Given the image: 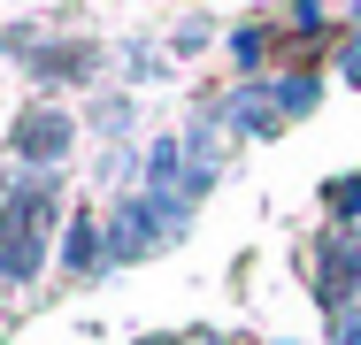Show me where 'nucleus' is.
I'll list each match as a JSON object with an SVG mask.
<instances>
[{
	"instance_id": "f257e3e1",
	"label": "nucleus",
	"mask_w": 361,
	"mask_h": 345,
	"mask_svg": "<svg viewBox=\"0 0 361 345\" xmlns=\"http://www.w3.org/2000/svg\"><path fill=\"white\" fill-rule=\"evenodd\" d=\"M47 222H54V177H16L8 200H0V276L8 284H31L47 261Z\"/></svg>"
},
{
	"instance_id": "f03ea898",
	"label": "nucleus",
	"mask_w": 361,
	"mask_h": 345,
	"mask_svg": "<svg viewBox=\"0 0 361 345\" xmlns=\"http://www.w3.org/2000/svg\"><path fill=\"white\" fill-rule=\"evenodd\" d=\"M185 215L192 200H169V192H131V200L108 215V261H139L185 238Z\"/></svg>"
},
{
	"instance_id": "7ed1b4c3",
	"label": "nucleus",
	"mask_w": 361,
	"mask_h": 345,
	"mask_svg": "<svg viewBox=\"0 0 361 345\" xmlns=\"http://www.w3.org/2000/svg\"><path fill=\"white\" fill-rule=\"evenodd\" d=\"M70 138H77V123L62 115V108H31V115L8 131V146H16V161H31L39 177H54V161L70 153Z\"/></svg>"
},
{
	"instance_id": "20e7f679",
	"label": "nucleus",
	"mask_w": 361,
	"mask_h": 345,
	"mask_svg": "<svg viewBox=\"0 0 361 345\" xmlns=\"http://www.w3.org/2000/svg\"><path fill=\"white\" fill-rule=\"evenodd\" d=\"M62 261H70V276H92L100 261H108V222L77 215V222H70V246H62Z\"/></svg>"
},
{
	"instance_id": "39448f33",
	"label": "nucleus",
	"mask_w": 361,
	"mask_h": 345,
	"mask_svg": "<svg viewBox=\"0 0 361 345\" xmlns=\"http://www.w3.org/2000/svg\"><path fill=\"white\" fill-rule=\"evenodd\" d=\"M323 200H331V215H338V230H354V215H361V177H338Z\"/></svg>"
},
{
	"instance_id": "423d86ee",
	"label": "nucleus",
	"mask_w": 361,
	"mask_h": 345,
	"mask_svg": "<svg viewBox=\"0 0 361 345\" xmlns=\"http://www.w3.org/2000/svg\"><path fill=\"white\" fill-rule=\"evenodd\" d=\"M231 54H238V69H254L262 54H269V23H246V31L231 39Z\"/></svg>"
},
{
	"instance_id": "0eeeda50",
	"label": "nucleus",
	"mask_w": 361,
	"mask_h": 345,
	"mask_svg": "<svg viewBox=\"0 0 361 345\" xmlns=\"http://www.w3.org/2000/svg\"><path fill=\"white\" fill-rule=\"evenodd\" d=\"M139 345H177V338H139Z\"/></svg>"
}]
</instances>
